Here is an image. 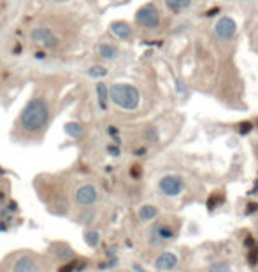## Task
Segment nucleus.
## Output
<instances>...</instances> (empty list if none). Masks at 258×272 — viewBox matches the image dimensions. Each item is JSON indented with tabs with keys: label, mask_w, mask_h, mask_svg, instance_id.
Segmentation results:
<instances>
[{
	"label": "nucleus",
	"mask_w": 258,
	"mask_h": 272,
	"mask_svg": "<svg viewBox=\"0 0 258 272\" xmlns=\"http://www.w3.org/2000/svg\"><path fill=\"white\" fill-rule=\"evenodd\" d=\"M50 120V106L44 98H32L19 114V125L25 132H41Z\"/></svg>",
	"instance_id": "obj_1"
},
{
	"label": "nucleus",
	"mask_w": 258,
	"mask_h": 272,
	"mask_svg": "<svg viewBox=\"0 0 258 272\" xmlns=\"http://www.w3.org/2000/svg\"><path fill=\"white\" fill-rule=\"evenodd\" d=\"M109 97L120 109L135 111L140 104V93L133 84L129 83H116L111 86Z\"/></svg>",
	"instance_id": "obj_2"
},
{
	"label": "nucleus",
	"mask_w": 258,
	"mask_h": 272,
	"mask_svg": "<svg viewBox=\"0 0 258 272\" xmlns=\"http://www.w3.org/2000/svg\"><path fill=\"white\" fill-rule=\"evenodd\" d=\"M135 21L144 28H156L160 25V14L155 5L151 4L142 5V7L135 12Z\"/></svg>",
	"instance_id": "obj_3"
},
{
	"label": "nucleus",
	"mask_w": 258,
	"mask_h": 272,
	"mask_svg": "<svg viewBox=\"0 0 258 272\" xmlns=\"http://www.w3.org/2000/svg\"><path fill=\"white\" fill-rule=\"evenodd\" d=\"M74 201L77 205H83V207H90L99 201V192L93 185H81L74 192Z\"/></svg>",
	"instance_id": "obj_4"
},
{
	"label": "nucleus",
	"mask_w": 258,
	"mask_h": 272,
	"mask_svg": "<svg viewBox=\"0 0 258 272\" xmlns=\"http://www.w3.org/2000/svg\"><path fill=\"white\" fill-rule=\"evenodd\" d=\"M30 39L35 42V44L42 46V48H48V49H53L58 46V37L46 27H35L34 30L30 32Z\"/></svg>",
	"instance_id": "obj_5"
},
{
	"label": "nucleus",
	"mask_w": 258,
	"mask_h": 272,
	"mask_svg": "<svg viewBox=\"0 0 258 272\" xmlns=\"http://www.w3.org/2000/svg\"><path fill=\"white\" fill-rule=\"evenodd\" d=\"M11 272H44L37 258L32 255H19L11 267Z\"/></svg>",
	"instance_id": "obj_6"
},
{
	"label": "nucleus",
	"mask_w": 258,
	"mask_h": 272,
	"mask_svg": "<svg viewBox=\"0 0 258 272\" xmlns=\"http://www.w3.org/2000/svg\"><path fill=\"white\" fill-rule=\"evenodd\" d=\"M236 30H237L236 21L232 18H228V16L220 18L216 21V25H214V34H216V37L221 39V41H230V39L236 35Z\"/></svg>",
	"instance_id": "obj_7"
},
{
	"label": "nucleus",
	"mask_w": 258,
	"mask_h": 272,
	"mask_svg": "<svg viewBox=\"0 0 258 272\" xmlns=\"http://www.w3.org/2000/svg\"><path fill=\"white\" fill-rule=\"evenodd\" d=\"M183 179L178 178V176H163L158 183V188L163 195L167 197H176L183 192Z\"/></svg>",
	"instance_id": "obj_8"
},
{
	"label": "nucleus",
	"mask_w": 258,
	"mask_h": 272,
	"mask_svg": "<svg viewBox=\"0 0 258 272\" xmlns=\"http://www.w3.org/2000/svg\"><path fill=\"white\" fill-rule=\"evenodd\" d=\"M176 265H178V257L174 253H171V251L158 255L155 260V267L158 271H172V269H176Z\"/></svg>",
	"instance_id": "obj_9"
},
{
	"label": "nucleus",
	"mask_w": 258,
	"mask_h": 272,
	"mask_svg": "<svg viewBox=\"0 0 258 272\" xmlns=\"http://www.w3.org/2000/svg\"><path fill=\"white\" fill-rule=\"evenodd\" d=\"M111 32H113L120 41H129V39L132 37V28H130V25L125 21L111 23Z\"/></svg>",
	"instance_id": "obj_10"
},
{
	"label": "nucleus",
	"mask_w": 258,
	"mask_h": 272,
	"mask_svg": "<svg viewBox=\"0 0 258 272\" xmlns=\"http://www.w3.org/2000/svg\"><path fill=\"white\" fill-rule=\"evenodd\" d=\"M99 55L104 58V60H114L118 57V49L111 44H100L99 46Z\"/></svg>",
	"instance_id": "obj_11"
},
{
	"label": "nucleus",
	"mask_w": 258,
	"mask_h": 272,
	"mask_svg": "<svg viewBox=\"0 0 258 272\" xmlns=\"http://www.w3.org/2000/svg\"><path fill=\"white\" fill-rule=\"evenodd\" d=\"M156 214H158V209H156L155 205L146 204L139 209V218L142 219V221H149V219L156 218Z\"/></svg>",
	"instance_id": "obj_12"
},
{
	"label": "nucleus",
	"mask_w": 258,
	"mask_h": 272,
	"mask_svg": "<svg viewBox=\"0 0 258 272\" xmlns=\"http://www.w3.org/2000/svg\"><path fill=\"white\" fill-rule=\"evenodd\" d=\"M165 5H167L171 11H183V9L190 7L192 0H165Z\"/></svg>",
	"instance_id": "obj_13"
},
{
	"label": "nucleus",
	"mask_w": 258,
	"mask_h": 272,
	"mask_svg": "<svg viewBox=\"0 0 258 272\" xmlns=\"http://www.w3.org/2000/svg\"><path fill=\"white\" fill-rule=\"evenodd\" d=\"M97 97H99V104L102 109H106L107 106V97H109V90L104 83H99L97 84Z\"/></svg>",
	"instance_id": "obj_14"
},
{
	"label": "nucleus",
	"mask_w": 258,
	"mask_h": 272,
	"mask_svg": "<svg viewBox=\"0 0 258 272\" xmlns=\"http://www.w3.org/2000/svg\"><path fill=\"white\" fill-rule=\"evenodd\" d=\"M88 76L93 77V79H100V77L107 76V68L104 65H93V67L88 68Z\"/></svg>",
	"instance_id": "obj_15"
},
{
	"label": "nucleus",
	"mask_w": 258,
	"mask_h": 272,
	"mask_svg": "<svg viewBox=\"0 0 258 272\" xmlns=\"http://www.w3.org/2000/svg\"><path fill=\"white\" fill-rule=\"evenodd\" d=\"M65 130H67L68 136L76 137V139L83 136V127H81L79 123H67V125H65Z\"/></svg>",
	"instance_id": "obj_16"
},
{
	"label": "nucleus",
	"mask_w": 258,
	"mask_h": 272,
	"mask_svg": "<svg viewBox=\"0 0 258 272\" xmlns=\"http://www.w3.org/2000/svg\"><path fill=\"white\" fill-rule=\"evenodd\" d=\"M99 232L97 230H88L86 234H84V239H86V242L91 246V248H95L97 244H99Z\"/></svg>",
	"instance_id": "obj_17"
},
{
	"label": "nucleus",
	"mask_w": 258,
	"mask_h": 272,
	"mask_svg": "<svg viewBox=\"0 0 258 272\" xmlns=\"http://www.w3.org/2000/svg\"><path fill=\"white\" fill-rule=\"evenodd\" d=\"M209 272H232V267L228 264H225V262H220V264L211 265Z\"/></svg>",
	"instance_id": "obj_18"
},
{
	"label": "nucleus",
	"mask_w": 258,
	"mask_h": 272,
	"mask_svg": "<svg viewBox=\"0 0 258 272\" xmlns=\"http://www.w3.org/2000/svg\"><path fill=\"white\" fill-rule=\"evenodd\" d=\"M53 2H68V0H53Z\"/></svg>",
	"instance_id": "obj_19"
}]
</instances>
